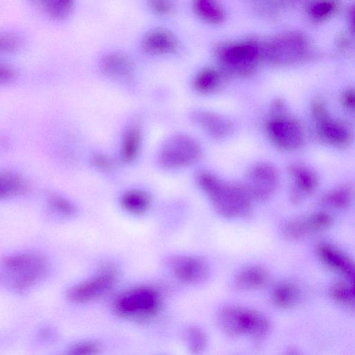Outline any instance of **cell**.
Returning a JSON list of instances; mask_svg holds the SVG:
<instances>
[{"instance_id": "6da1fadb", "label": "cell", "mask_w": 355, "mask_h": 355, "mask_svg": "<svg viewBox=\"0 0 355 355\" xmlns=\"http://www.w3.org/2000/svg\"><path fill=\"white\" fill-rule=\"evenodd\" d=\"M196 181L222 217L245 218L251 214L252 200L243 184L225 181L206 171L199 172Z\"/></svg>"}, {"instance_id": "7a4b0ae2", "label": "cell", "mask_w": 355, "mask_h": 355, "mask_svg": "<svg viewBox=\"0 0 355 355\" xmlns=\"http://www.w3.org/2000/svg\"><path fill=\"white\" fill-rule=\"evenodd\" d=\"M221 331L231 338L248 336L254 345L261 344L268 336L271 324L261 313L245 307L225 306L217 313Z\"/></svg>"}, {"instance_id": "3957f363", "label": "cell", "mask_w": 355, "mask_h": 355, "mask_svg": "<svg viewBox=\"0 0 355 355\" xmlns=\"http://www.w3.org/2000/svg\"><path fill=\"white\" fill-rule=\"evenodd\" d=\"M162 304L161 295L155 287L142 285L121 293L115 299L113 308L121 318L144 322L159 313Z\"/></svg>"}, {"instance_id": "277c9868", "label": "cell", "mask_w": 355, "mask_h": 355, "mask_svg": "<svg viewBox=\"0 0 355 355\" xmlns=\"http://www.w3.org/2000/svg\"><path fill=\"white\" fill-rule=\"evenodd\" d=\"M216 54L227 73L245 76L251 73L262 57V47L253 40H245L218 45Z\"/></svg>"}, {"instance_id": "5b68a950", "label": "cell", "mask_w": 355, "mask_h": 355, "mask_svg": "<svg viewBox=\"0 0 355 355\" xmlns=\"http://www.w3.org/2000/svg\"><path fill=\"white\" fill-rule=\"evenodd\" d=\"M309 39L302 33L288 32L269 40L262 48V57L277 66H288L304 60L310 53Z\"/></svg>"}, {"instance_id": "8992f818", "label": "cell", "mask_w": 355, "mask_h": 355, "mask_svg": "<svg viewBox=\"0 0 355 355\" xmlns=\"http://www.w3.org/2000/svg\"><path fill=\"white\" fill-rule=\"evenodd\" d=\"M14 288L23 291L39 282L46 271V263L39 254L21 252L8 255L2 261Z\"/></svg>"}, {"instance_id": "52a82bcc", "label": "cell", "mask_w": 355, "mask_h": 355, "mask_svg": "<svg viewBox=\"0 0 355 355\" xmlns=\"http://www.w3.org/2000/svg\"><path fill=\"white\" fill-rule=\"evenodd\" d=\"M201 154V146L196 139L177 134L164 142L159 154V162L164 168H176L196 162Z\"/></svg>"}, {"instance_id": "ba28073f", "label": "cell", "mask_w": 355, "mask_h": 355, "mask_svg": "<svg viewBox=\"0 0 355 355\" xmlns=\"http://www.w3.org/2000/svg\"><path fill=\"white\" fill-rule=\"evenodd\" d=\"M119 272L112 266H105L91 277L72 286L67 297L76 303H87L107 294L116 285Z\"/></svg>"}, {"instance_id": "9c48e42d", "label": "cell", "mask_w": 355, "mask_h": 355, "mask_svg": "<svg viewBox=\"0 0 355 355\" xmlns=\"http://www.w3.org/2000/svg\"><path fill=\"white\" fill-rule=\"evenodd\" d=\"M279 183L277 169L270 164L259 163L250 168L243 186L252 200H264L275 193Z\"/></svg>"}, {"instance_id": "30bf717a", "label": "cell", "mask_w": 355, "mask_h": 355, "mask_svg": "<svg viewBox=\"0 0 355 355\" xmlns=\"http://www.w3.org/2000/svg\"><path fill=\"white\" fill-rule=\"evenodd\" d=\"M166 263L171 273L179 281L190 285L205 282L210 270L202 258L191 255H173L167 257Z\"/></svg>"}, {"instance_id": "8fae6325", "label": "cell", "mask_w": 355, "mask_h": 355, "mask_svg": "<svg viewBox=\"0 0 355 355\" xmlns=\"http://www.w3.org/2000/svg\"><path fill=\"white\" fill-rule=\"evenodd\" d=\"M267 133L272 143L284 150H295L304 143L303 130L295 120L286 116H277L266 126Z\"/></svg>"}, {"instance_id": "7c38bea8", "label": "cell", "mask_w": 355, "mask_h": 355, "mask_svg": "<svg viewBox=\"0 0 355 355\" xmlns=\"http://www.w3.org/2000/svg\"><path fill=\"white\" fill-rule=\"evenodd\" d=\"M333 224V218L327 212H317L293 218L284 223L280 227L282 235L288 240H298L324 232Z\"/></svg>"}, {"instance_id": "4fadbf2b", "label": "cell", "mask_w": 355, "mask_h": 355, "mask_svg": "<svg viewBox=\"0 0 355 355\" xmlns=\"http://www.w3.org/2000/svg\"><path fill=\"white\" fill-rule=\"evenodd\" d=\"M316 253L320 260L330 270L354 282V264L352 259L338 248L329 243H320Z\"/></svg>"}, {"instance_id": "5bb4252c", "label": "cell", "mask_w": 355, "mask_h": 355, "mask_svg": "<svg viewBox=\"0 0 355 355\" xmlns=\"http://www.w3.org/2000/svg\"><path fill=\"white\" fill-rule=\"evenodd\" d=\"M288 172L293 180L291 200L293 203H300L317 189L318 178L310 168L302 164H291Z\"/></svg>"}, {"instance_id": "9a60e30c", "label": "cell", "mask_w": 355, "mask_h": 355, "mask_svg": "<svg viewBox=\"0 0 355 355\" xmlns=\"http://www.w3.org/2000/svg\"><path fill=\"white\" fill-rule=\"evenodd\" d=\"M141 46L148 54L160 55L176 51L179 42L175 35L165 28H155L147 32L142 38Z\"/></svg>"}, {"instance_id": "2e32d148", "label": "cell", "mask_w": 355, "mask_h": 355, "mask_svg": "<svg viewBox=\"0 0 355 355\" xmlns=\"http://www.w3.org/2000/svg\"><path fill=\"white\" fill-rule=\"evenodd\" d=\"M191 119L193 123L216 139L227 137L233 130L230 120L211 112L195 110L191 113Z\"/></svg>"}, {"instance_id": "e0dca14e", "label": "cell", "mask_w": 355, "mask_h": 355, "mask_svg": "<svg viewBox=\"0 0 355 355\" xmlns=\"http://www.w3.org/2000/svg\"><path fill=\"white\" fill-rule=\"evenodd\" d=\"M320 137L327 143L338 147L347 146L352 140L349 127L342 121L330 117L328 112L316 119Z\"/></svg>"}, {"instance_id": "ac0fdd59", "label": "cell", "mask_w": 355, "mask_h": 355, "mask_svg": "<svg viewBox=\"0 0 355 355\" xmlns=\"http://www.w3.org/2000/svg\"><path fill=\"white\" fill-rule=\"evenodd\" d=\"M103 72L116 80L129 79L134 73V64L130 58L120 52H112L104 55L101 61Z\"/></svg>"}, {"instance_id": "d6986e66", "label": "cell", "mask_w": 355, "mask_h": 355, "mask_svg": "<svg viewBox=\"0 0 355 355\" xmlns=\"http://www.w3.org/2000/svg\"><path fill=\"white\" fill-rule=\"evenodd\" d=\"M270 280L269 272L259 266L241 269L234 276V286L240 291H254L264 287Z\"/></svg>"}, {"instance_id": "ffe728a7", "label": "cell", "mask_w": 355, "mask_h": 355, "mask_svg": "<svg viewBox=\"0 0 355 355\" xmlns=\"http://www.w3.org/2000/svg\"><path fill=\"white\" fill-rule=\"evenodd\" d=\"M300 291L298 286L290 282H284L276 285L271 294L274 305L287 309L295 306L300 300Z\"/></svg>"}, {"instance_id": "44dd1931", "label": "cell", "mask_w": 355, "mask_h": 355, "mask_svg": "<svg viewBox=\"0 0 355 355\" xmlns=\"http://www.w3.org/2000/svg\"><path fill=\"white\" fill-rule=\"evenodd\" d=\"M151 198L148 193L141 189L125 191L121 197L120 204L127 212L134 215L145 213L150 206Z\"/></svg>"}, {"instance_id": "7402d4cb", "label": "cell", "mask_w": 355, "mask_h": 355, "mask_svg": "<svg viewBox=\"0 0 355 355\" xmlns=\"http://www.w3.org/2000/svg\"><path fill=\"white\" fill-rule=\"evenodd\" d=\"M193 9L202 21L218 24L223 21L225 12L217 0H193Z\"/></svg>"}, {"instance_id": "603a6c76", "label": "cell", "mask_w": 355, "mask_h": 355, "mask_svg": "<svg viewBox=\"0 0 355 355\" xmlns=\"http://www.w3.org/2000/svg\"><path fill=\"white\" fill-rule=\"evenodd\" d=\"M141 134L138 125L130 126L125 132L121 146V156L125 162H131L137 157L141 144Z\"/></svg>"}, {"instance_id": "cb8c5ba5", "label": "cell", "mask_w": 355, "mask_h": 355, "mask_svg": "<svg viewBox=\"0 0 355 355\" xmlns=\"http://www.w3.org/2000/svg\"><path fill=\"white\" fill-rule=\"evenodd\" d=\"M221 82V74L213 68H205L198 71L193 80L194 89L202 93L216 90Z\"/></svg>"}, {"instance_id": "d4e9b609", "label": "cell", "mask_w": 355, "mask_h": 355, "mask_svg": "<svg viewBox=\"0 0 355 355\" xmlns=\"http://www.w3.org/2000/svg\"><path fill=\"white\" fill-rule=\"evenodd\" d=\"M331 297L338 304L354 311L355 295L354 282H340L334 284L329 288Z\"/></svg>"}, {"instance_id": "484cf974", "label": "cell", "mask_w": 355, "mask_h": 355, "mask_svg": "<svg viewBox=\"0 0 355 355\" xmlns=\"http://www.w3.org/2000/svg\"><path fill=\"white\" fill-rule=\"evenodd\" d=\"M353 200V190L349 186H341L327 193L322 198L323 204L336 209L349 207Z\"/></svg>"}, {"instance_id": "4316f807", "label": "cell", "mask_w": 355, "mask_h": 355, "mask_svg": "<svg viewBox=\"0 0 355 355\" xmlns=\"http://www.w3.org/2000/svg\"><path fill=\"white\" fill-rule=\"evenodd\" d=\"M75 0H39L45 12L52 18L64 19L71 12Z\"/></svg>"}, {"instance_id": "83f0119b", "label": "cell", "mask_w": 355, "mask_h": 355, "mask_svg": "<svg viewBox=\"0 0 355 355\" xmlns=\"http://www.w3.org/2000/svg\"><path fill=\"white\" fill-rule=\"evenodd\" d=\"M183 338L188 349L193 354H200L207 347V337L205 333L196 326L187 327Z\"/></svg>"}, {"instance_id": "f1b7e54d", "label": "cell", "mask_w": 355, "mask_h": 355, "mask_svg": "<svg viewBox=\"0 0 355 355\" xmlns=\"http://www.w3.org/2000/svg\"><path fill=\"white\" fill-rule=\"evenodd\" d=\"M21 178L8 172H0V198L18 193L24 189Z\"/></svg>"}, {"instance_id": "f546056e", "label": "cell", "mask_w": 355, "mask_h": 355, "mask_svg": "<svg viewBox=\"0 0 355 355\" xmlns=\"http://www.w3.org/2000/svg\"><path fill=\"white\" fill-rule=\"evenodd\" d=\"M338 6L333 0H318L309 8L311 18L316 21H322L331 17L336 11Z\"/></svg>"}, {"instance_id": "4dcf8cb0", "label": "cell", "mask_w": 355, "mask_h": 355, "mask_svg": "<svg viewBox=\"0 0 355 355\" xmlns=\"http://www.w3.org/2000/svg\"><path fill=\"white\" fill-rule=\"evenodd\" d=\"M50 205L55 211L64 216H72L76 212V207L71 201L58 195L50 196Z\"/></svg>"}, {"instance_id": "1f68e13d", "label": "cell", "mask_w": 355, "mask_h": 355, "mask_svg": "<svg viewBox=\"0 0 355 355\" xmlns=\"http://www.w3.org/2000/svg\"><path fill=\"white\" fill-rule=\"evenodd\" d=\"M21 45L20 37L11 33H0V54L18 50Z\"/></svg>"}, {"instance_id": "d6a6232c", "label": "cell", "mask_w": 355, "mask_h": 355, "mask_svg": "<svg viewBox=\"0 0 355 355\" xmlns=\"http://www.w3.org/2000/svg\"><path fill=\"white\" fill-rule=\"evenodd\" d=\"M69 353L78 355H93L101 352L100 345L91 340H82L73 344L69 348Z\"/></svg>"}, {"instance_id": "836d02e7", "label": "cell", "mask_w": 355, "mask_h": 355, "mask_svg": "<svg viewBox=\"0 0 355 355\" xmlns=\"http://www.w3.org/2000/svg\"><path fill=\"white\" fill-rule=\"evenodd\" d=\"M147 1L150 11L157 16H168L174 10L173 0H148Z\"/></svg>"}, {"instance_id": "e575fe53", "label": "cell", "mask_w": 355, "mask_h": 355, "mask_svg": "<svg viewBox=\"0 0 355 355\" xmlns=\"http://www.w3.org/2000/svg\"><path fill=\"white\" fill-rule=\"evenodd\" d=\"M92 163L95 168L101 171H108L115 167L114 161L109 156L101 153L94 155L92 157Z\"/></svg>"}, {"instance_id": "d590c367", "label": "cell", "mask_w": 355, "mask_h": 355, "mask_svg": "<svg viewBox=\"0 0 355 355\" xmlns=\"http://www.w3.org/2000/svg\"><path fill=\"white\" fill-rule=\"evenodd\" d=\"M15 76L14 70L9 66L0 63V84L11 82Z\"/></svg>"}, {"instance_id": "8d00e7d4", "label": "cell", "mask_w": 355, "mask_h": 355, "mask_svg": "<svg viewBox=\"0 0 355 355\" xmlns=\"http://www.w3.org/2000/svg\"><path fill=\"white\" fill-rule=\"evenodd\" d=\"M342 102L345 107L353 110L354 107V92L353 90L346 91L342 97Z\"/></svg>"}]
</instances>
